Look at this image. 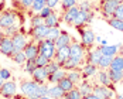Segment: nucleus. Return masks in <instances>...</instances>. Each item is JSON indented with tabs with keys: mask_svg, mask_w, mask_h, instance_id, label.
Instances as JSON below:
<instances>
[{
	"mask_svg": "<svg viewBox=\"0 0 123 99\" xmlns=\"http://www.w3.org/2000/svg\"><path fill=\"white\" fill-rule=\"evenodd\" d=\"M60 68H62L61 64H58V62L55 61V60H51V61L47 64V67H45V69H47V72H48V74H52V72L58 71Z\"/></svg>",
	"mask_w": 123,
	"mask_h": 99,
	"instance_id": "nucleus-38",
	"label": "nucleus"
},
{
	"mask_svg": "<svg viewBox=\"0 0 123 99\" xmlns=\"http://www.w3.org/2000/svg\"><path fill=\"white\" fill-rule=\"evenodd\" d=\"M13 4H14V7L16 9H18V10H21V0H12Z\"/></svg>",
	"mask_w": 123,
	"mask_h": 99,
	"instance_id": "nucleus-48",
	"label": "nucleus"
},
{
	"mask_svg": "<svg viewBox=\"0 0 123 99\" xmlns=\"http://www.w3.org/2000/svg\"><path fill=\"white\" fill-rule=\"evenodd\" d=\"M96 81H98L99 85H105V87H111L113 85L109 78V74H108V69H99L98 74H96Z\"/></svg>",
	"mask_w": 123,
	"mask_h": 99,
	"instance_id": "nucleus-22",
	"label": "nucleus"
},
{
	"mask_svg": "<svg viewBox=\"0 0 123 99\" xmlns=\"http://www.w3.org/2000/svg\"><path fill=\"white\" fill-rule=\"evenodd\" d=\"M78 7L79 10L82 12H89V10H93V6H92V1L91 0H82L78 3Z\"/></svg>",
	"mask_w": 123,
	"mask_h": 99,
	"instance_id": "nucleus-41",
	"label": "nucleus"
},
{
	"mask_svg": "<svg viewBox=\"0 0 123 99\" xmlns=\"http://www.w3.org/2000/svg\"><path fill=\"white\" fill-rule=\"evenodd\" d=\"M58 4H61V0H47V6L52 10H55V7H58Z\"/></svg>",
	"mask_w": 123,
	"mask_h": 99,
	"instance_id": "nucleus-47",
	"label": "nucleus"
},
{
	"mask_svg": "<svg viewBox=\"0 0 123 99\" xmlns=\"http://www.w3.org/2000/svg\"><path fill=\"white\" fill-rule=\"evenodd\" d=\"M48 75L49 74L47 72L45 67H37V68L33 71V74H31V79H34L38 84H47Z\"/></svg>",
	"mask_w": 123,
	"mask_h": 99,
	"instance_id": "nucleus-12",
	"label": "nucleus"
},
{
	"mask_svg": "<svg viewBox=\"0 0 123 99\" xmlns=\"http://www.w3.org/2000/svg\"><path fill=\"white\" fill-rule=\"evenodd\" d=\"M18 21V13L14 10H3L0 13V28H7L13 24H17Z\"/></svg>",
	"mask_w": 123,
	"mask_h": 99,
	"instance_id": "nucleus-3",
	"label": "nucleus"
},
{
	"mask_svg": "<svg viewBox=\"0 0 123 99\" xmlns=\"http://www.w3.org/2000/svg\"><path fill=\"white\" fill-rule=\"evenodd\" d=\"M48 28H49V27H47L45 24H41V25H38V27H31L27 36H30L33 41L38 43V41H41V40L47 38V34H48Z\"/></svg>",
	"mask_w": 123,
	"mask_h": 99,
	"instance_id": "nucleus-8",
	"label": "nucleus"
},
{
	"mask_svg": "<svg viewBox=\"0 0 123 99\" xmlns=\"http://www.w3.org/2000/svg\"><path fill=\"white\" fill-rule=\"evenodd\" d=\"M103 54L100 52V48H95V50H89V52H86V57H85V62H89V64H93L98 67L99 61H100V57Z\"/></svg>",
	"mask_w": 123,
	"mask_h": 99,
	"instance_id": "nucleus-15",
	"label": "nucleus"
},
{
	"mask_svg": "<svg viewBox=\"0 0 123 99\" xmlns=\"http://www.w3.org/2000/svg\"><path fill=\"white\" fill-rule=\"evenodd\" d=\"M113 17H115V19H119V20H123V3H120V4L116 7Z\"/></svg>",
	"mask_w": 123,
	"mask_h": 99,
	"instance_id": "nucleus-43",
	"label": "nucleus"
},
{
	"mask_svg": "<svg viewBox=\"0 0 123 99\" xmlns=\"http://www.w3.org/2000/svg\"><path fill=\"white\" fill-rule=\"evenodd\" d=\"M4 10V0H0V13Z\"/></svg>",
	"mask_w": 123,
	"mask_h": 99,
	"instance_id": "nucleus-50",
	"label": "nucleus"
},
{
	"mask_svg": "<svg viewBox=\"0 0 123 99\" xmlns=\"http://www.w3.org/2000/svg\"><path fill=\"white\" fill-rule=\"evenodd\" d=\"M47 6V0H34L33 1V6L30 9L31 14H40V12Z\"/></svg>",
	"mask_w": 123,
	"mask_h": 99,
	"instance_id": "nucleus-28",
	"label": "nucleus"
},
{
	"mask_svg": "<svg viewBox=\"0 0 123 99\" xmlns=\"http://www.w3.org/2000/svg\"><path fill=\"white\" fill-rule=\"evenodd\" d=\"M3 84H4V81H3V78H1V75H0V89L3 87Z\"/></svg>",
	"mask_w": 123,
	"mask_h": 99,
	"instance_id": "nucleus-52",
	"label": "nucleus"
},
{
	"mask_svg": "<svg viewBox=\"0 0 123 99\" xmlns=\"http://www.w3.org/2000/svg\"><path fill=\"white\" fill-rule=\"evenodd\" d=\"M4 37V33H3V30L0 28V41H1V38Z\"/></svg>",
	"mask_w": 123,
	"mask_h": 99,
	"instance_id": "nucleus-53",
	"label": "nucleus"
},
{
	"mask_svg": "<svg viewBox=\"0 0 123 99\" xmlns=\"http://www.w3.org/2000/svg\"><path fill=\"white\" fill-rule=\"evenodd\" d=\"M115 99H123V96H122V95H116V96H115Z\"/></svg>",
	"mask_w": 123,
	"mask_h": 99,
	"instance_id": "nucleus-54",
	"label": "nucleus"
},
{
	"mask_svg": "<svg viewBox=\"0 0 123 99\" xmlns=\"http://www.w3.org/2000/svg\"><path fill=\"white\" fill-rule=\"evenodd\" d=\"M51 61L48 60L47 57H44V55H41V54H38L37 57H36V62H37V67H47V64Z\"/></svg>",
	"mask_w": 123,
	"mask_h": 99,
	"instance_id": "nucleus-42",
	"label": "nucleus"
},
{
	"mask_svg": "<svg viewBox=\"0 0 123 99\" xmlns=\"http://www.w3.org/2000/svg\"><path fill=\"white\" fill-rule=\"evenodd\" d=\"M30 24H31V27H38V25L44 24V19H43L40 14H31V17H30Z\"/></svg>",
	"mask_w": 123,
	"mask_h": 99,
	"instance_id": "nucleus-39",
	"label": "nucleus"
},
{
	"mask_svg": "<svg viewBox=\"0 0 123 99\" xmlns=\"http://www.w3.org/2000/svg\"><path fill=\"white\" fill-rule=\"evenodd\" d=\"M20 30H21V28H20L18 24H13V25H10V27H7V28H3V33H4V36H7V37H13V36L17 34Z\"/></svg>",
	"mask_w": 123,
	"mask_h": 99,
	"instance_id": "nucleus-36",
	"label": "nucleus"
},
{
	"mask_svg": "<svg viewBox=\"0 0 123 99\" xmlns=\"http://www.w3.org/2000/svg\"><path fill=\"white\" fill-rule=\"evenodd\" d=\"M120 52H122V54H123V45H122V48H120Z\"/></svg>",
	"mask_w": 123,
	"mask_h": 99,
	"instance_id": "nucleus-55",
	"label": "nucleus"
},
{
	"mask_svg": "<svg viewBox=\"0 0 123 99\" xmlns=\"http://www.w3.org/2000/svg\"><path fill=\"white\" fill-rule=\"evenodd\" d=\"M86 47L82 43H78V41H72L71 45H69V57H74V58H79V60H84L85 61L86 57Z\"/></svg>",
	"mask_w": 123,
	"mask_h": 99,
	"instance_id": "nucleus-7",
	"label": "nucleus"
},
{
	"mask_svg": "<svg viewBox=\"0 0 123 99\" xmlns=\"http://www.w3.org/2000/svg\"><path fill=\"white\" fill-rule=\"evenodd\" d=\"M123 3V0H108V1H100V14L105 20L113 17L116 7Z\"/></svg>",
	"mask_w": 123,
	"mask_h": 99,
	"instance_id": "nucleus-4",
	"label": "nucleus"
},
{
	"mask_svg": "<svg viewBox=\"0 0 123 99\" xmlns=\"http://www.w3.org/2000/svg\"><path fill=\"white\" fill-rule=\"evenodd\" d=\"M58 85H60V88H61V89L64 91V92H65V93H67L68 91H71V89H74V88L76 87L74 82H72V81H69L67 76H65V78H62L61 81L58 82Z\"/></svg>",
	"mask_w": 123,
	"mask_h": 99,
	"instance_id": "nucleus-29",
	"label": "nucleus"
},
{
	"mask_svg": "<svg viewBox=\"0 0 123 99\" xmlns=\"http://www.w3.org/2000/svg\"><path fill=\"white\" fill-rule=\"evenodd\" d=\"M76 87H78V89H79V92L82 93V96L91 95V93H92V91H93V85L89 82V79H82Z\"/></svg>",
	"mask_w": 123,
	"mask_h": 99,
	"instance_id": "nucleus-23",
	"label": "nucleus"
},
{
	"mask_svg": "<svg viewBox=\"0 0 123 99\" xmlns=\"http://www.w3.org/2000/svg\"><path fill=\"white\" fill-rule=\"evenodd\" d=\"M82 99H100V98H98L96 95H93V93H91V95H86V96H84Z\"/></svg>",
	"mask_w": 123,
	"mask_h": 99,
	"instance_id": "nucleus-49",
	"label": "nucleus"
},
{
	"mask_svg": "<svg viewBox=\"0 0 123 99\" xmlns=\"http://www.w3.org/2000/svg\"><path fill=\"white\" fill-rule=\"evenodd\" d=\"M91 1H92V0H91Z\"/></svg>",
	"mask_w": 123,
	"mask_h": 99,
	"instance_id": "nucleus-57",
	"label": "nucleus"
},
{
	"mask_svg": "<svg viewBox=\"0 0 123 99\" xmlns=\"http://www.w3.org/2000/svg\"><path fill=\"white\" fill-rule=\"evenodd\" d=\"M34 0H21V10H30Z\"/></svg>",
	"mask_w": 123,
	"mask_h": 99,
	"instance_id": "nucleus-45",
	"label": "nucleus"
},
{
	"mask_svg": "<svg viewBox=\"0 0 123 99\" xmlns=\"http://www.w3.org/2000/svg\"><path fill=\"white\" fill-rule=\"evenodd\" d=\"M79 13V7H78V4L74 6V7H71V9H68L67 12L62 13V20L67 23V24L72 25V21H74V19L76 17V14Z\"/></svg>",
	"mask_w": 123,
	"mask_h": 99,
	"instance_id": "nucleus-20",
	"label": "nucleus"
},
{
	"mask_svg": "<svg viewBox=\"0 0 123 99\" xmlns=\"http://www.w3.org/2000/svg\"><path fill=\"white\" fill-rule=\"evenodd\" d=\"M0 75H1V78H3V81H9V79L12 78V72H10V69H7V68H0Z\"/></svg>",
	"mask_w": 123,
	"mask_h": 99,
	"instance_id": "nucleus-44",
	"label": "nucleus"
},
{
	"mask_svg": "<svg viewBox=\"0 0 123 99\" xmlns=\"http://www.w3.org/2000/svg\"><path fill=\"white\" fill-rule=\"evenodd\" d=\"M18 88L25 99H38L44 95H48V82L38 84L34 79H24L20 82Z\"/></svg>",
	"mask_w": 123,
	"mask_h": 99,
	"instance_id": "nucleus-1",
	"label": "nucleus"
},
{
	"mask_svg": "<svg viewBox=\"0 0 123 99\" xmlns=\"http://www.w3.org/2000/svg\"><path fill=\"white\" fill-rule=\"evenodd\" d=\"M38 99H52V98L48 96V95H44V96H41V98H38Z\"/></svg>",
	"mask_w": 123,
	"mask_h": 99,
	"instance_id": "nucleus-51",
	"label": "nucleus"
},
{
	"mask_svg": "<svg viewBox=\"0 0 123 99\" xmlns=\"http://www.w3.org/2000/svg\"><path fill=\"white\" fill-rule=\"evenodd\" d=\"M123 43H117V44H108V45H105V47H99L100 48V52L103 54V55H111V57H115L116 54H119L120 52V48H122Z\"/></svg>",
	"mask_w": 123,
	"mask_h": 99,
	"instance_id": "nucleus-16",
	"label": "nucleus"
},
{
	"mask_svg": "<svg viewBox=\"0 0 123 99\" xmlns=\"http://www.w3.org/2000/svg\"><path fill=\"white\" fill-rule=\"evenodd\" d=\"M12 60L16 62L17 65H24L25 61H27V57H25L24 51H16L12 55Z\"/></svg>",
	"mask_w": 123,
	"mask_h": 99,
	"instance_id": "nucleus-32",
	"label": "nucleus"
},
{
	"mask_svg": "<svg viewBox=\"0 0 123 99\" xmlns=\"http://www.w3.org/2000/svg\"><path fill=\"white\" fill-rule=\"evenodd\" d=\"M48 96L52 99H64L65 92L60 88L58 84H48Z\"/></svg>",
	"mask_w": 123,
	"mask_h": 99,
	"instance_id": "nucleus-19",
	"label": "nucleus"
},
{
	"mask_svg": "<svg viewBox=\"0 0 123 99\" xmlns=\"http://www.w3.org/2000/svg\"><path fill=\"white\" fill-rule=\"evenodd\" d=\"M108 74L111 78L112 84H119L123 81V72L122 71H113V69H108Z\"/></svg>",
	"mask_w": 123,
	"mask_h": 99,
	"instance_id": "nucleus-31",
	"label": "nucleus"
},
{
	"mask_svg": "<svg viewBox=\"0 0 123 99\" xmlns=\"http://www.w3.org/2000/svg\"><path fill=\"white\" fill-rule=\"evenodd\" d=\"M92 93L96 95V96L100 98V99H115V96H116V91H115V87H113V85L105 87V85L95 84Z\"/></svg>",
	"mask_w": 123,
	"mask_h": 99,
	"instance_id": "nucleus-5",
	"label": "nucleus"
},
{
	"mask_svg": "<svg viewBox=\"0 0 123 99\" xmlns=\"http://www.w3.org/2000/svg\"><path fill=\"white\" fill-rule=\"evenodd\" d=\"M17 84L12 81V79H9V81H4V84H3V87L0 89V95L3 96V98H7L10 99L13 98L16 93H17Z\"/></svg>",
	"mask_w": 123,
	"mask_h": 99,
	"instance_id": "nucleus-10",
	"label": "nucleus"
},
{
	"mask_svg": "<svg viewBox=\"0 0 123 99\" xmlns=\"http://www.w3.org/2000/svg\"><path fill=\"white\" fill-rule=\"evenodd\" d=\"M79 34H81V43L85 45L86 48H91L95 43H96V36L93 33V30H91V27H81L78 28Z\"/></svg>",
	"mask_w": 123,
	"mask_h": 99,
	"instance_id": "nucleus-6",
	"label": "nucleus"
},
{
	"mask_svg": "<svg viewBox=\"0 0 123 99\" xmlns=\"http://www.w3.org/2000/svg\"><path fill=\"white\" fill-rule=\"evenodd\" d=\"M112 60H113V57H111V55H102L100 61L98 64V68L99 69H109L111 64H112Z\"/></svg>",
	"mask_w": 123,
	"mask_h": 99,
	"instance_id": "nucleus-30",
	"label": "nucleus"
},
{
	"mask_svg": "<svg viewBox=\"0 0 123 99\" xmlns=\"http://www.w3.org/2000/svg\"><path fill=\"white\" fill-rule=\"evenodd\" d=\"M14 52H16V51H14V45H13L12 37L4 36V37L1 38V41H0V54H3V55L12 58V55Z\"/></svg>",
	"mask_w": 123,
	"mask_h": 99,
	"instance_id": "nucleus-11",
	"label": "nucleus"
},
{
	"mask_svg": "<svg viewBox=\"0 0 123 99\" xmlns=\"http://www.w3.org/2000/svg\"><path fill=\"white\" fill-rule=\"evenodd\" d=\"M82 98H84V96H82V93L79 92L78 87H75L74 89L68 91V92L65 93V96H64V99H82Z\"/></svg>",
	"mask_w": 123,
	"mask_h": 99,
	"instance_id": "nucleus-34",
	"label": "nucleus"
},
{
	"mask_svg": "<svg viewBox=\"0 0 123 99\" xmlns=\"http://www.w3.org/2000/svg\"><path fill=\"white\" fill-rule=\"evenodd\" d=\"M71 43H72L71 36H69L67 31L62 30L61 34L58 36V38L55 40V47H57V50H58V48H62V47H67V45H71Z\"/></svg>",
	"mask_w": 123,
	"mask_h": 99,
	"instance_id": "nucleus-18",
	"label": "nucleus"
},
{
	"mask_svg": "<svg viewBox=\"0 0 123 99\" xmlns=\"http://www.w3.org/2000/svg\"><path fill=\"white\" fill-rule=\"evenodd\" d=\"M23 67H24V71H25V72L31 75V74H33V71L37 68V62H36V58H34V60H27V61H25V64L23 65Z\"/></svg>",
	"mask_w": 123,
	"mask_h": 99,
	"instance_id": "nucleus-37",
	"label": "nucleus"
},
{
	"mask_svg": "<svg viewBox=\"0 0 123 99\" xmlns=\"http://www.w3.org/2000/svg\"><path fill=\"white\" fill-rule=\"evenodd\" d=\"M98 67L96 65H93V64H89V62H85L84 65H82V69H81V72H82V76H84V79H91V78H93V76H96L98 74Z\"/></svg>",
	"mask_w": 123,
	"mask_h": 99,
	"instance_id": "nucleus-14",
	"label": "nucleus"
},
{
	"mask_svg": "<svg viewBox=\"0 0 123 99\" xmlns=\"http://www.w3.org/2000/svg\"><path fill=\"white\" fill-rule=\"evenodd\" d=\"M78 4V0H61V10L62 13L67 12L68 9H71V7H74Z\"/></svg>",
	"mask_w": 123,
	"mask_h": 99,
	"instance_id": "nucleus-40",
	"label": "nucleus"
},
{
	"mask_svg": "<svg viewBox=\"0 0 123 99\" xmlns=\"http://www.w3.org/2000/svg\"><path fill=\"white\" fill-rule=\"evenodd\" d=\"M85 61L84 60H79V58H74V57H69L67 61L62 64V68L65 71H72V69H78L81 65H84Z\"/></svg>",
	"mask_w": 123,
	"mask_h": 99,
	"instance_id": "nucleus-17",
	"label": "nucleus"
},
{
	"mask_svg": "<svg viewBox=\"0 0 123 99\" xmlns=\"http://www.w3.org/2000/svg\"><path fill=\"white\" fill-rule=\"evenodd\" d=\"M61 28L60 27H49L48 28V34H47V38L48 40H52V41H55L57 38H58V36L61 34Z\"/></svg>",
	"mask_w": 123,
	"mask_h": 99,
	"instance_id": "nucleus-35",
	"label": "nucleus"
},
{
	"mask_svg": "<svg viewBox=\"0 0 123 99\" xmlns=\"http://www.w3.org/2000/svg\"><path fill=\"white\" fill-rule=\"evenodd\" d=\"M106 23L111 25L112 28H115V30H117V31L123 33V20H119V19L111 17V19H108V20H106Z\"/></svg>",
	"mask_w": 123,
	"mask_h": 99,
	"instance_id": "nucleus-33",
	"label": "nucleus"
},
{
	"mask_svg": "<svg viewBox=\"0 0 123 99\" xmlns=\"http://www.w3.org/2000/svg\"><path fill=\"white\" fill-rule=\"evenodd\" d=\"M38 52L44 57H47L48 60H54L55 52H57V47H55V41L44 38L41 41H38Z\"/></svg>",
	"mask_w": 123,
	"mask_h": 99,
	"instance_id": "nucleus-2",
	"label": "nucleus"
},
{
	"mask_svg": "<svg viewBox=\"0 0 123 99\" xmlns=\"http://www.w3.org/2000/svg\"><path fill=\"white\" fill-rule=\"evenodd\" d=\"M68 58H69V45L62 47V48H58L57 52H55V57H54V60L58 62V64H61V67Z\"/></svg>",
	"mask_w": 123,
	"mask_h": 99,
	"instance_id": "nucleus-21",
	"label": "nucleus"
},
{
	"mask_svg": "<svg viewBox=\"0 0 123 99\" xmlns=\"http://www.w3.org/2000/svg\"><path fill=\"white\" fill-rule=\"evenodd\" d=\"M67 78L69 79V81H72L75 85H78L82 79H84V76H82V72L79 71V69H72V71H67Z\"/></svg>",
	"mask_w": 123,
	"mask_h": 99,
	"instance_id": "nucleus-27",
	"label": "nucleus"
},
{
	"mask_svg": "<svg viewBox=\"0 0 123 99\" xmlns=\"http://www.w3.org/2000/svg\"><path fill=\"white\" fill-rule=\"evenodd\" d=\"M23 51H24L27 60H34L38 54H40V52H38V43L33 41V40H30V41L27 43V45L24 47Z\"/></svg>",
	"mask_w": 123,
	"mask_h": 99,
	"instance_id": "nucleus-13",
	"label": "nucleus"
},
{
	"mask_svg": "<svg viewBox=\"0 0 123 99\" xmlns=\"http://www.w3.org/2000/svg\"><path fill=\"white\" fill-rule=\"evenodd\" d=\"M65 76H67V71L64 68H60L58 71H55V72L48 75V81L47 82L48 84H58L62 78H65Z\"/></svg>",
	"mask_w": 123,
	"mask_h": 99,
	"instance_id": "nucleus-24",
	"label": "nucleus"
},
{
	"mask_svg": "<svg viewBox=\"0 0 123 99\" xmlns=\"http://www.w3.org/2000/svg\"><path fill=\"white\" fill-rule=\"evenodd\" d=\"M109 69H113V71H122L123 72V54L122 52H119V54H116V55L113 57Z\"/></svg>",
	"mask_w": 123,
	"mask_h": 99,
	"instance_id": "nucleus-25",
	"label": "nucleus"
},
{
	"mask_svg": "<svg viewBox=\"0 0 123 99\" xmlns=\"http://www.w3.org/2000/svg\"><path fill=\"white\" fill-rule=\"evenodd\" d=\"M52 12H54L52 9H49L48 6H45V7H44V9H43V10L40 12V16H41L43 19H45V17H48V16H49V14H51Z\"/></svg>",
	"mask_w": 123,
	"mask_h": 99,
	"instance_id": "nucleus-46",
	"label": "nucleus"
},
{
	"mask_svg": "<svg viewBox=\"0 0 123 99\" xmlns=\"http://www.w3.org/2000/svg\"><path fill=\"white\" fill-rule=\"evenodd\" d=\"M12 40H13V45H14V51H23L24 47L27 45V43L30 41V40L27 38V34L23 31V28H21L17 34H14L12 37Z\"/></svg>",
	"mask_w": 123,
	"mask_h": 99,
	"instance_id": "nucleus-9",
	"label": "nucleus"
},
{
	"mask_svg": "<svg viewBox=\"0 0 123 99\" xmlns=\"http://www.w3.org/2000/svg\"><path fill=\"white\" fill-rule=\"evenodd\" d=\"M100 1H108V0H100Z\"/></svg>",
	"mask_w": 123,
	"mask_h": 99,
	"instance_id": "nucleus-56",
	"label": "nucleus"
},
{
	"mask_svg": "<svg viewBox=\"0 0 123 99\" xmlns=\"http://www.w3.org/2000/svg\"><path fill=\"white\" fill-rule=\"evenodd\" d=\"M44 24L47 27H58L60 25V16H58V13L54 10L48 17L44 19Z\"/></svg>",
	"mask_w": 123,
	"mask_h": 99,
	"instance_id": "nucleus-26",
	"label": "nucleus"
}]
</instances>
